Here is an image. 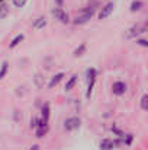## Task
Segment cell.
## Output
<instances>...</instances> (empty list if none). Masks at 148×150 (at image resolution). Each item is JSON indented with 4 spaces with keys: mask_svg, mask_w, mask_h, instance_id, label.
I'll list each match as a JSON object with an SVG mask.
<instances>
[{
    "mask_svg": "<svg viewBox=\"0 0 148 150\" xmlns=\"http://www.w3.org/2000/svg\"><path fill=\"white\" fill-rule=\"evenodd\" d=\"M95 15V7H87V9H84V10H81L76 18H74V23L76 25H83V23H86V22H89L90 19H92V16Z\"/></svg>",
    "mask_w": 148,
    "mask_h": 150,
    "instance_id": "obj_1",
    "label": "cell"
},
{
    "mask_svg": "<svg viewBox=\"0 0 148 150\" xmlns=\"http://www.w3.org/2000/svg\"><path fill=\"white\" fill-rule=\"evenodd\" d=\"M144 32H147V25H145V23H138V25L132 26V28L128 31L126 37H128V38H134V37H138V35H141V34H144Z\"/></svg>",
    "mask_w": 148,
    "mask_h": 150,
    "instance_id": "obj_2",
    "label": "cell"
},
{
    "mask_svg": "<svg viewBox=\"0 0 148 150\" xmlns=\"http://www.w3.org/2000/svg\"><path fill=\"white\" fill-rule=\"evenodd\" d=\"M80 118H77V117H70V118H67L65 121H64V130H67V131H73V130H77L79 127H80Z\"/></svg>",
    "mask_w": 148,
    "mask_h": 150,
    "instance_id": "obj_3",
    "label": "cell"
},
{
    "mask_svg": "<svg viewBox=\"0 0 148 150\" xmlns=\"http://www.w3.org/2000/svg\"><path fill=\"white\" fill-rule=\"evenodd\" d=\"M113 9H115V3H113V1H109V3H106V4L102 7V10L99 12V19L102 21V19H106V18H109V16L112 15Z\"/></svg>",
    "mask_w": 148,
    "mask_h": 150,
    "instance_id": "obj_4",
    "label": "cell"
},
{
    "mask_svg": "<svg viewBox=\"0 0 148 150\" xmlns=\"http://www.w3.org/2000/svg\"><path fill=\"white\" fill-rule=\"evenodd\" d=\"M126 89H128V86H126V83L125 82H115L113 83V86H112V92L116 95V96H122L125 92H126Z\"/></svg>",
    "mask_w": 148,
    "mask_h": 150,
    "instance_id": "obj_5",
    "label": "cell"
},
{
    "mask_svg": "<svg viewBox=\"0 0 148 150\" xmlns=\"http://www.w3.org/2000/svg\"><path fill=\"white\" fill-rule=\"evenodd\" d=\"M52 13H54V16L61 22V23H68L70 22V18H68V15H67V12H64L61 7H57V9H54L52 10Z\"/></svg>",
    "mask_w": 148,
    "mask_h": 150,
    "instance_id": "obj_6",
    "label": "cell"
},
{
    "mask_svg": "<svg viewBox=\"0 0 148 150\" xmlns=\"http://www.w3.org/2000/svg\"><path fill=\"white\" fill-rule=\"evenodd\" d=\"M115 147V140L110 139H103L100 142V150H112Z\"/></svg>",
    "mask_w": 148,
    "mask_h": 150,
    "instance_id": "obj_7",
    "label": "cell"
},
{
    "mask_svg": "<svg viewBox=\"0 0 148 150\" xmlns=\"http://www.w3.org/2000/svg\"><path fill=\"white\" fill-rule=\"evenodd\" d=\"M48 118H49V105L48 103H45V105L42 106V118H41V122H42L44 127H47V124H48Z\"/></svg>",
    "mask_w": 148,
    "mask_h": 150,
    "instance_id": "obj_8",
    "label": "cell"
},
{
    "mask_svg": "<svg viewBox=\"0 0 148 150\" xmlns=\"http://www.w3.org/2000/svg\"><path fill=\"white\" fill-rule=\"evenodd\" d=\"M45 25H47V19H45V18H38V19L34 22L32 28H34L35 31H39V29H42Z\"/></svg>",
    "mask_w": 148,
    "mask_h": 150,
    "instance_id": "obj_9",
    "label": "cell"
},
{
    "mask_svg": "<svg viewBox=\"0 0 148 150\" xmlns=\"http://www.w3.org/2000/svg\"><path fill=\"white\" fill-rule=\"evenodd\" d=\"M64 77V73H57L55 76H52V79L49 80V83H48V86L49 88H54V86H57L60 82H61V79Z\"/></svg>",
    "mask_w": 148,
    "mask_h": 150,
    "instance_id": "obj_10",
    "label": "cell"
},
{
    "mask_svg": "<svg viewBox=\"0 0 148 150\" xmlns=\"http://www.w3.org/2000/svg\"><path fill=\"white\" fill-rule=\"evenodd\" d=\"M23 38H25V35H23V34H18V35L12 40V42L9 44V47H10V48H15L16 45H19V44L23 41Z\"/></svg>",
    "mask_w": 148,
    "mask_h": 150,
    "instance_id": "obj_11",
    "label": "cell"
},
{
    "mask_svg": "<svg viewBox=\"0 0 148 150\" xmlns=\"http://www.w3.org/2000/svg\"><path fill=\"white\" fill-rule=\"evenodd\" d=\"M76 83H77V74H73V76L68 79V82L65 83V91H67V92L71 91V89L76 86Z\"/></svg>",
    "mask_w": 148,
    "mask_h": 150,
    "instance_id": "obj_12",
    "label": "cell"
},
{
    "mask_svg": "<svg viewBox=\"0 0 148 150\" xmlns=\"http://www.w3.org/2000/svg\"><path fill=\"white\" fill-rule=\"evenodd\" d=\"M144 7V3L141 1V0H134L132 3H131V12H138V10H141Z\"/></svg>",
    "mask_w": 148,
    "mask_h": 150,
    "instance_id": "obj_13",
    "label": "cell"
},
{
    "mask_svg": "<svg viewBox=\"0 0 148 150\" xmlns=\"http://www.w3.org/2000/svg\"><path fill=\"white\" fill-rule=\"evenodd\" d=\"M7 67H9L7 61H3V63H1V67H0V79H3V77L6 76V73H7Z\"/></svg>",
    "mask_w": 148,
    "mask_h": 150,
    "instance_id": "obj_14",
    "label": "cell"
},
{
    "mask_svg": "<svg viewBox=\"0 0 148 150\" xmlns=\"http://www.w3.org/2000/svg\"><path fill=\"white\" fill-rule=\"evenodd\" d=\"M47 127H36V137L38 139H41V137H44L45 134H47Z\"/></svg>",
    "mask_w": 148,
    "mask_h": 150,
    "instance_id": "obj_15",
    "label": "cell"
},
{
    "mask_svg": "<svg viewBox=\"0 0 148 150\" xmlns=\"http://www.w3.org/2000/svg\"><path fill=\"white\" fill-rule=\"evenodd\" d=\"M7 13H9V7H7L6 4H0V19L6 18Z\"/></svg>",
    "mask_w": 148,
    "mask_h": 150,
    "instance_id": "obj_16",
    "label": "cell"
},
{
    "mask_svg": "<svg viewBox=\"0 0 148 150\" xmlns=\"http://www.w3.org/2000/svg\"><path fill=\"white\" fill-rule=\"evenodd\" d=\"M141 108L144 111H148V95H144L141 98Z\"/></svg>",
    "mask_w": 148,
    "mask_h": 150,
    "instance_id": "obj_17",
    "label": "cell"
},
{
    "mask_svg": "<svg viewBox=\"0 0 148 150\" xmlns=\"http://www.w3.org/2000/svg\"><path fill=\"white\" fill-rule=\"evenodd\" d=\"M84 51H86V44H81L79 48H76V51H74V55H76V57H79V55H81Z\"/></svg>",
    "mask_w": 148,
    "mask_h": 150,
    "instance_id": "obj_18",
    "label": "cell"
},
{
    "mask_svg": "<svg viewBox=\"0 0 148 150\" xmlns=\"http://www.w3.org/2000/svg\"><path fill=\"white\" fill-rule=\"evenodd\" d=\"M132 140H134V136H132V134H126V136H125V139L122 140V143H125L126 146H131Z\"/></svg>",
    "mask_w": 148,
    "mask_h": 150,
    "instance_id": "obj_19",
    "label": "cell"
},
{
    "mask_svg": "<svg viewBox=\"0 0 148 150\" xmlns=\"http://www.w3.org/2000/svg\"><path fill=\"white\" fill-rule=\"evenodd\" d=\"M12 1H13V6L15 7H23L28 0H12Z\"/></svg>",
    "mask_w": 148,
    "mask_h": 150,
    "instance_id": "obj_20",
    "label": "cell"
},
{
    "mask_svg": "<svg viewBox=\"0 0 148 150\" xmlns=\"http://www.w3.org/2000/svg\"><path fill=\"white\" fill-rule=\"evenodd\" d=\"M137 44L141 47H148V41L147 40H137Z\"/></svg>",
    "mask_w": 148,
    "mask_h": 150,
    "instance_id": "obj_21",
    "label": "cell"
},
{
    "mask_svg": "<svg viewBox=\"0 0 148 150\" xmlns=\"http://www.w3.org/2000/svg\"><path fill=\"white\" fill-rule=\"evenodd\" d=\"M31 127L32 128H36L38 127V118H32L31 120Z\"/></svg>",
    "mask_w": 148,
    "mask_h": 150,
    "instance_id": "obj_22",
    "label": "cell"
},
{
    "mask_svg": "<svg viewBox=\"0 0 148 150\" xmlns=\"http://www.w3.org/2000/svg\"><path fill=\"white\" fill-rule=\"evenodd\" d=\"M55 3H57V6H58V7H62V4H64V0H55Z\"/></svg>",
    "mask_w": 148,
    "mask_h": 150,
    "instance_id": "obj_23",
    "label": "cell"
},
{
    "mask_svg": "<svg viewBox=\"0 0 148 150\" xmlns=\"http://www.w3.org/2000/svg\"><path fill=\"white\" fill-rule=\"evenodd\" d=\"M29 150H39V146H38V144H34V146H32Z\"/></svg>",
    "mask_w": 148,
    "mask_h": 150,
    "instance_id": "obj_24",
    "label": "cell"
},
{
    "mask_svg": "<svg viewBox=\"0 0 148 150\" xmlns=\"http://www.w3.org/2000/svg\"><path fill=\"white\" fill-rule=\"evenodd\" d=\"M0 1H1V0H0Z\"/></svg>",
    "mask_w": 148,
    "mask_h": 150,
    "instance_id": "obj_25",
    "label": "cell"
}]
</instances>
